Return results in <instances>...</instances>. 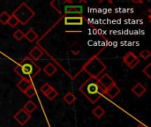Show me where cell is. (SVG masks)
Segmentation results:
<instances>
[{
    "instance_id": "7a4b0ae2",
    "label": "cell",
    "mask_w": 151,
    "mask_h": 127,
    "mask_svg": "<svg viewBox=\"0 0 151 127\" xmlns=\"http://www.w3.org/2000/svg\"><path fill=\"white\" fill-rule=\"evenodd\" d=\"M81 91L88 98V100L93 103H96L98 99L104 94H105V89L101 86L98 80L94 78L90 79L81 88Z\"/></svg>"
},
{
    "instance_id": "5b68a950",
    "label": "cell",
    "mask_w": 151,
    "mask_h": 127,
    "mask_svg": "<svg viewBox=\"0 0 151 127\" xmlns=\"http://www.w3.org/2000/svg\"><path fill=\"white\" fill-rule=\"evenodd\" d=\"M83 17L79 15V16H66L65 18L64 23L65 25H70V26H75V25H82L83 24Z\"/></svg>"
},
{
    "instance_id": "44dd1931",
    "label": "cell",
    "mask_w": 151,
    "mask_h": 127,
    "mask_svg": "<svg viewBox=\"0 0 151 127\" xmlns=\"http://www.w3.org/2000/svg\"><path fill=\"white\" fill-rule=\"evenodd\" d=\"M24 37H25V34L20 29H17V31H15L13 34V38L17 40L18 42L21 41Z\"/></svg>"
},
{
    "instance_id": "5bb4252c",
    "label": "cell",
    "mask_w": 151,
    "mask_h": 127,
    "mask_svg": "<svg viewBox=\"0 0 151 127\" xmlns=\"http://www.w3.org/2000/svg\"><path fill=\"white\" fill-rule=\"evenodd\" d=\"M36 108H37L36 104H35L32 100H30V101H28V102L24 105V108H23V109H24L28 114L31 115V113H33V112L36 110Z\"/></svg>"
},
{
    "instance_id": "484cf974",
    "label": "cell",
    "mask_w": 151,
    "mask_h": 127,
    "mask_svg": "<svg viewBox=\"0 0 151 127\" xmlns=\"http://www.w3.org/2000/svg\"><path fill=\"white\" fill-rule=\"evenodd\" d=\"M139 63H140V59H139L138 57H136V58L128 65V67H129L130 69H134V68H135V67L137 66V65H138Z\"/></svg>"
},
{
    "instance_id": "277c9868",
    "label": "cell",
    "mask_w": 151,
    "mask_h": 127,
    "mask_svg": "<svg viewBox=\"0 0 151 127\" xmlns=\"http://www.w3.org/2000/svg\"><path fill=\"white\" fill-rule=\"evenodd\" d=\"M13 118L15 121H17L20 126H25L31 118V115L28 114L23 108L20 109L17 113L14 114L13 116Z\"/></svg>"
},
{
    "instance_id": "8fae6325",
    "label": "cell",
    "mask_w": 151,
    "mask_h": 127,
    "mask_svg": "<svg viewBox=\"0 0 151 127\" xmlns=\"http://www.w3.org/2000/svg\"><path fill=\"white\" fill-rule=\"evenodd\" d=\"M32 85L31 80H27V79H21L18 83H17V88L24 94L25 91Z\"/></svg>"
},
{
    "instance_id": "2e32d148",
    "label": "cell",
    "mask_w": 151,
    "mask_h": 127,
    "mask_svg": "<svg viewBox=\"0 0 151 127\" xmlns=\"http://www.w3.org/2000/svg\"><path fill=\"white\" fill-rule=\"evenodd\" d=\"M63 99H64L65 103H66L67 104L71 105V104H73V103L76 101V96H75L73 93L68 92V93L64 96Z\"/></svg>"
},
{
    "instance_id": "6da1fadb",
    "label": "cell",
    "mask_w": 151,
    "mask_h": 127,
    "mask_svg": "<svg viewBox=\"0 0 151 127\" xmlns=\"http://www.w3.org/2000/svg\"><path fill=\"white\" fill-rule=\"evenodd\" d=\"M14 72L21 79H27L29 80H33L41 72L40 67L33 61L29 57L24 58L17 66L14 67Z\"/></svg>"
},
{
    "instance_id": "8992f818",
    "label": "cell",
    "mask_w": 151,
    "mask_h": 127,
    "mask_svg": "<svg viewBox=\"0 0 151 127\" xmlns=\"http://www.w3.org/2000/svg\"><path fill=\"white\" fill-rule=\"evenodd\" d=\"M98 82L101 84V86L105 89V91L108 89V88H110L112 85H114L115 84V81L108 75V74H104L102 77H101V79L98 80Z\"/></svg>"
},
{
    "instance_id": "4fadbf2b",
    "label": "cell",
    "mask_w": 151,
    "mask_h": 127,
    "mask_svg": "<svg viewBox=\"0 0 151 127\" xmlns=\"http://www.w3.org/2000/svg\"><path fill=\"white\" fill-rule=\"evenodd\" d=\"M38 37V34H36V32L33 29L30 28L27 30V32L25 34V38L29 42H34Z\"/></svg>"
},
{
    "instance_id": "9c48e42d",
    "label": "cell",
    "mask_w": 151,
    "mask_h": 127,
    "mask_svg": "<svg viewBox=\"0 0 151 127\" xmlns=\"http://www.w3.org/2000/svg\"><path fill=\"white\" fill-rule=\"evenodd\" d=\"M66 14H81L82 12V6L80 5H66L65 6Z\"/></svg>"
},
{
    "instance_id": "9a60e30c",
    "label": "cell",
    "mask_w": 151,
    "mask_h": 127,
    "mask_svg": "<svg viewBox=\"0 0 151 127\" xmlns=\"http://www.w3.org/2000/svg\"><path fill=\"white\" fill-rule=\"evenodd\" d=\"M137 57L132 52V51H129V52H127L125 56H124V57H123V61H124V63L128 66L135 58H136Z\"/></svg>"
},
{
    "instance_id": "ba28073f",
    "label": "cell",
    "mask_w": 151,
    "mask_h": 127,
    "mask_svg": "<svg viewBox=\"0 0 151 127\" xmlns=\"http://www.w3.org/2000/svg\"><path fill=\"white\" fill-rule=\"evenodd\" d=\"M42 54H43L42 50L38 46H35V47H34V48L30 50L28 56H29V57H30L33 61H35V60L40 59V58L42 57Z\"/></svg>"
},
{
    "instance_id": "ac0fdd59",
    "label": "cell",
    "mask_w": 151,
    "mask_h": 127,
    "mask_svg": "<svg viewBox=\"0 0 151 127\" xmlns=\"http://www.w3.org/2000/svg\"><path fill=\"white\" fill-rule=\"evenodd\" d=\"M11 15L7 11H3L0 13V23L3 25H6L10 19Z\"/></svg>"
},
{
    "instance_id": "7402d4cb",
    "label": "cell",
    "mask_w": 151,
    "mask_h": 127,
    "mask_svg": "<svg viewBox=\"0 0 151 127\" xmlns=\"http://www.w3.org/2000/svg\"><path fill=\"white\" fill-rule=\"evenodd\" d=\"M51 88H52V87H51L49 83H47V82H46V83H44V84L41 87L40 90H41V92L45 95H46V94H47L50 89H51Z\"/></svg>"
},
{
    "instance_id": "d4e9b609",
    "label": "cell",
    "mask_w": 151,
    "mask_h": 127,
    "mask_svg": "<svg viewBox=\"0 0 151 127\" xmlns=\"http://www.w3.org/2000/svg\"><path fill=\"white\" fill-rule=\"evenodd\" d=\"M151 66V63L150 64H148V65L143 69V73L145 74V75H147V77L149 78V79H151V76H150V68Z\"/></svg>"
},
{
    "instance_id": "4316f807",
    "label": "cell",
    "mask_w": 151,
    "mask_h": 127,
    "mask_svg": "<svg viewBox=\"0 0 151 127\" xmlns=\"http://www.w3.org/2000/svg\"><path fill=\"white\" fill-rule=\"evenodd\" d=\"M136 127H146V126H145L144 125H142V124H139V125H138Z\"/></svg>"
},
{
    "instance_id": "e0dca14e",
    "label": "cell",
    "mask_w": 151,
    "mask_h": 127,
    "mask_svg": "<svg viewBox=\"0 0 151 127\" xmlns=\"http://www.w3.org/2000/svg\"><path fill=\"white\" fill-rule=\"evenodd\" d=\"M92 112H93L94 116H95L96 118H101L104 117V114H105V110H104L101 106H96V107L93 110Z\"/></svg>"
},
{
    "instance_id": "30bf717a",
    "label": "cell",
    "mask_w": 151,
    "mask_h": 127,
    "mask_svg": "<svg viewBox=\"0 0 151 127\" xmlns=\"http://www.w3.org/2000/svg\"><path fill=\"white\" fill-rule=\"evenodd\" d=\"M105 94L111 98V99H114L116 96H118L120 94V88L116 85V83L114 85H112L110 88H108L105 91Z\"/></svg>"
},
{
    "instance_id": "d6986e66",
    "label": "cell",
    "mask_w": 151,
    "mask_h": 127,
    "mask_svg": "<svg viewBox=\"0 0 151 127\" xmlns=\"http://www.w3.org/2000/svg\"><path fill=\"white\" fill-rule=\"evenodd\" d=\"M58 92L55 89V88H51L46 95H45V96L47 97V99H49L50 101H53L57 96H58Z\"/></svg>"
},
{
    "instance_id": "52a82bcc",
    "label": "cell",
    "mask_w": 151,
    "mask_h": 127,
    "mask_svg": "<svg viewBox=\"0 0 151 127\" xmlns=\"http://www.w3.org/2000/svg\"><path fill=\"white\" fill-rule=\"evenodd\" d=\"M147 91V88L141 83V82H138L136 83L133 88H132V92L137 96V97H142L143 95V94H145Z\"/></svg>"
},
{
    "instance_id": "cb8c5ba5",
    "label": "cell",
    "mask_w": 151,
    "mask_h": 127,
    "mask_svg": "<svg viewBox=\"0 0 151 127\" xmlns=\"http://www.w3.org/2000/svg\"><path fill=\"white\" fill-rule=\"evenodd\" d=\"M150 56H151V53L149 50H142V51H141V52H140V57H142L144 60L149 59Z\"/></svg>"
},
{
    "instance_id": "ffe728a7",
    "label": "cell",
    "mask_w": 151,
    "mask_h": 127,
    "mask_svg": "<svg viewBox=\"0 0 151 127\" xmlns=\"http://www.w3.org/2000/svg\"><path fill=\"white\" fill-rule=\"evenodd\" d=\"M24 94H25L28 98H32V97H34V96L36 95V90H35V87H34L33 85H31V86L25 91Z\"/></svg>"
},
{
    "instance_id": "3957f363",
    "label": "cell",
    "mask_w": 151,
    "mask_h": 127,
    "mask_svg": "<svg viewBox=\"0 0 151 127\" xmlns=\"http://www.w3.org/2000/svg\"><path fill=\"white\" fill-rule=\"evenodd\" d=\"M23 15H24V25H26L35 16L34 11L32 9H30L29 6L27 5V4H25V3H22L21 5H19L14 11V12L12 14V16L17 19V20L19 21V23H20Z\"/></svg>"
},
{
    "instance_id": "7c38bea8",
    "label": "cell",
    "mask_w": 151,
    "mask_h": 127,
    "mask_svg": "<svg viewBox=\"0 0 151 127\" xmlns=\"http://www.w3.org/2000/svg\"><path fill=\"white\" fill-rule=\"evenodd\" d=\"M43 72H44L49 77H51V76H53V75L57 72V67H56L52 63H49V64H47V65L43 67Z\"/></svg>"
},
{
    "instance_id": "603a6c76",
    "label": "cell",
    "mask_w": 151,
    "mask_h": 127,
    "mask_svg": "<svg viewBox=\"0 0 151 127\" xmlns=\"http://www.w3.org/2000/svg\"><path fill=\"white\" fill-rule=\"evenodd\" d=\"M11 27H15L18 24H19V21L17 20V19L15 18V17H13L12 15H11V17H10V19H9V21H8V23H7Z\"/></svg>"
}]
</instances>
